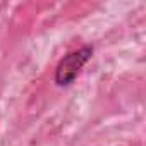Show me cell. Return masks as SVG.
Wrapping results in <instances>:
<instances>
[{
	"label": "cell",
	"instance_id": "1",
	"mask_svg": "<svg viewBox=\"0 0 146 146\" xmlns=\"http://www.w3.org/2000/svg\"><path fill=\"white\" fill-rule=\"evenodd\" d=\"M93 46L84 45L74 52H69L60 62L57 64L55 69V84L57 86H70L79 76L83 67L88 64V60L93 57Z\"/></svg>",
	"mask_w": 146,
	"mask_h": 146
}]
</instances>
